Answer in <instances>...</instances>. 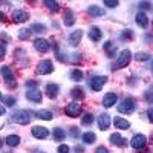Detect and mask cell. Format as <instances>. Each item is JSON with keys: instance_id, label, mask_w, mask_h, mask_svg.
<instances>
[{"instance_id": "obj_45", "label": "cell", "mask_w": 153, "mask_h": 153, "mask_svg": "<svg viewBox=\"0 0 153 153\" xmlns=\"http://www.w3.org/2000/svg\"><path fill=\"white\" fill-rule=\"evenodd\" d=\"M26 87H37V81H26Z\"/></svg>"}, {"instance_id": "obj_42", "label": "cell", "mask_w": 153, "mask_h": 153, "mask_svg": "<svg viewBox=\"0 0 153 153\" xmlns=\"http://www.w3.org/2000/svg\"><path fill=\"white\" fill-rule=\"evenodd\" d=\"M5 54H6V46L0 43V61L5 58Z\"/></svg>"}, {"instance_id": "obj_22", "label": "cell", "mask_w": 153, "mask_h": 153, "mask_svg": "<svg viewBox=\"0 0 153 153\" xmlns=\"http://www.w3.org/2000/svg\"><path fill=\"white\" fill-rule=\"evenodd\" d=\"M5 143L9 146V147H16L20 144V136L19 135H8L6 139H5Z\"/></svg>"}, {"instance_id": "obj_19", "label": "cell", "mask_w": 153, "mask_h": 153, "mask_svg": "<svg viewBox=\"0 0 153 153\" xmlns=\"http://www.w3.org/2000/svg\"><path fill=\"white\" fill-rule=\"evenodd\" d=\"M87 12H89V16H91V17H101V16H104V9L101 6H97V5L89 6Z\"/></svg>"}, {"instance_id": "obj_37", "label": "cell", "mask_w": 153, "mask_h": 153, "mask_svg": "<svg viewBox=\"0 0 153 153\" xmlns=\"http://www.w3.org/2000/svg\"><path fill=\"white\" fill-rule=\"evenodd\" d=\"M144 98H146L147 103H152L153 104V91H152V89H149V91L144 94Z\"/></svg>"}, {"instance_id": "obj_28", "label": "cell", "mask_w": 153, "mask_h": 153, "mask_svg": "<svg viewBox=\"0 0 153 153\" xmlns=\"http://www.w3.org/2000/svg\"><path fill=\"white\" fill-rule=\"evenodd\" d=\"M104 51L107 52V57H113V54H115V51H117V48L113 46L112 42H106V43H104Z\"/></svg>"}, {"instance_id": "obj_7", "label": "cell", "mask_w": 153, "mask_h": 153, "mask_svg": "<svg viewBox=\"0 0 153 153\" xmlns=\"http://www.w3.org/2000/svg\"><path fill=\"white\" fill-rule=\"evenodd\" d=\"M106 81H107V76H94V78L89 81V84H91V89L92 91H95V92H98V91H101V87H103L104 84H106Z\"/></svg>"}, {"instance_id": "obj_48", "label": "cell", "mask_w": 153, "mask_h": 153, "mask_svg": "<svg viewBox=\"0 0 153 153\" xmlns=\"http://www.w3.org/2000/svg\"><path fill=\"white\" fill-rule=\"evenodd\" d=\"M5 20V14H3V12H0V22H3Z\"/></svg>"}, {"instance_id": "obj_14", "label": "cell", "mask_w": 153, "mask_h": 153, "mask_svg": "<svg viewBox=\"0 0 153 153\" xmlns=\"http://www.w3.org/2000/svg\"><path fill=\"white\" fill-rule=\"evenodd\" d=\"M26 98L29 101H34V103H42V92L37 91V89H32V91H28L26 92Z\"/></svg>"}, {"instance_id": "obj_26", "label": "cell", "mask_w": 153, "mask_h": 153, "mask_svg": "<svg viewBox=\"0 0 153 153\" xmlns=\"http://www.w3.org/2000/svg\"><path fill=\"white\" fill-rule=\"evenodd\" d=\"M95 139H97V136H95L94 132H86V133L83 135V141H84V144H94V143H95Z\"/></svg>"}, {"instance_id": "obj_39", "label": "cell", "mask_w": 153, "mask_h": 153, "mask_svg": "<svg viewBox=\"0 0 153 153\" xmlns=\"http://www.w3.org/2000/svg\"><path fill=\"white\" fill-rule=\"evenodd\" d=\"M57 152H58V153H69V146H66V144H61V146H58Z\"/></svg>"}, {"instance_id": "obj_30", "label": "cell", "mask_w": 153, "mask_h": 153, "mask_svg": "<svg viewBox=\"0 0 153 153\" xmlns=\"http://www.w3.org/2000/svg\"><path fill=\"white\" fill-rule=\"evenodd\" d=\"M31 31L38 32V34H43V32H46V26H45V25H40V23H34L31 26Z\"/></svg>"}, {"instance_id": "obj_16", "label": "cell", "mask_w": 153, "mask_h": 153, "mask_svg": "<svg viewBox=\"0 0 153 153\" xmlns=\"http://www.w3.org/2000/svg\"><path fill=\"white\" fill-rule=\"evenodd\" d=\"M58 91H60L58 84H55V83H49V84H46V94H48L49 98H57Z\"/></svg>"}, {"instance_id": "obj_41", "label": "cell", "mask_w": 153, "mask_h": 153, "mask_svg": "<svg viewBox=\"0 0 153 153\" xmlns=\"http://www.w3.org/2000/svg\"><path fill=\"white\" fill-rule=\"evenodd\" d=\"M71 136L72 138H78L80 136V129H76V127H71Z\"/></svg>"}, {"instance_id": "obj_46", "label": "cell", "mask_w": 153, "mask_h": 153, "mask_svg": "<svg viewBox=\"0 0 153 153\" xmlns=\"http://www.w3.org/2000/svg\"><path fill=\"white\" fill-rule=\"evenodd\" d=\"M75 152H76V153H84V149H83L81 146H76V147H75Z\"/></svg>"}, {"instance_id": "obj_27", "label": "cell", "mask_w": 153, "mask_h": 153, "mask_svg": "<svg viewBox=\"0 0 153 153\" xmlns=\"http://www.w3.org/2000/svg\"><path fill=\"white\" fill-rule=\"evenodd\" d=\"M71 95L76 100H83L84 98V92H83V89L81 87H74L72 91H71Z\"/></svg>"}, {"instance_id": "obj_4", "label": "cell", "mask_w": 153, "mask_h": 153, "mask_svg": "<svg viewBox=\"0 0 153 153\" xmlns=\"http://www.w3.org/2000/svg\"><path fill=\"white\" fill-rule=\"evenodd\" d=\"M65 113L71 118H76L78 115L81 113V104L78 101H74V103H69L66 107H65Z\"/></svg>"}, {"instance_id": "obj_10", "label": "cell", "mask_w": 153, "mask_h": 153, "mask_svg": "<svg viewBox=\"0 0 153 153\" xmlns=\"http://www.w3.org/2000/svg\"><path fill=\"white\" fill-rule=\"evenodd\" d=\"M28 12H25L22 9H16L14 12H12V22L14 23H23V22H26L28 20Z\"/></svg>"}, {"instance_id": "obj_11", "label": "cell", "mask_w": 153, "mask_h": 153, "mask_svg": "<svg viewBox=\"0 0 153 153\" xmlns=\"http://www.w3.org/2000/svg\"><path fill=\"white\" fill-rule=\"evenodd\" d=\"M110 143L117 147H126L127 146V139H124L120 133H113L110 135Z\"/></svg>"}, {"instance_id": "obj_1", "label": "cell", "mask_w": 153, "mask_h": 153, "mask_svg": "<svg viewBox=\"0 0 153 153\" xmlns=\"http://www.w3.org/2000/svg\"><path fill=\"white\" fill-rule=\"evenodd\" d=\"M135 109H136V104H135L133 98H124L121 103L118 104V112H121V113L130 115V113L135 112Z\"/></svg>"}, {"instance_id": "obj_9", "label": "cell", "mask_w": 153, "mask_h": 153, "mask_svg": "<svg viewBox=\"0 0 153 153\" xmlns=\"http://www.w3.org/2000/svg\"><path fill=\"white\" fill-rule=\"evenodd\" d=\"M34 48L38 51V52H48L49 51V48H51V45L48 43V40H45V38H37V40L34 42Z\"/></svg>"}, {"instance_id": "obj_31", "label": "cell", "mask_w": 153, "mask_h": 153, "mask_svg": "<svg viewBox=\"0 0 153 153\" xmlns=\"http://www.w3.org/2000/svg\"><path fill=\"white\" fill-rule=\"evenodd\" d=\"M45 5L48 6V9H51L52 12H57V11L60 9V5H58V2H51V0H46V2H45Z\"/></svg>"}, {"instance_id": "obj_12", "label": "cell", "mask_w": 153, "mask_h": 153, "mask_svg": "<svg viewBox=\"0 0 153 153\" xmlns=\"http://www.w3.org/2000/svg\"><path fill=\"white\" fill-rule=\"evenodd\" d=\"M98 126L101 130H107L109 126H110V117L107 113H101L98 117Z\"/></svg>"}, {"instance_id": "obj_8", "label": "cell", "mask_w": 153, "mask_h": 153, "mask_svg": "<svg viewBox=\"0 0 153 153\" xmlns=\"http://www.w3.org/2000/svg\"><path fill=\"white\" fill-rule=\"evenodd\" d=\"M31 132H32V136L37 138V139H45V138L49 136V130L46 127H42V126H34Z\"/></svg>"}, {"instance_id": "obj_13", "label": "cell", "mask_w": 153, "mask_h": 153, "mask_svg": "<svg viewBox=\"0 0 153 153\" xmlns=\"http://www.w3.org/2000/svg\"><path fill=\"white\" fill-rule=\"evenodd\" d=\"M117 100H118L117 94H113V92H110V94H106V95H104V98H103V106L109 109V107H112L115 103H117Z\"/></svg>"}, {"instance_id": "obj_15", "label": "cell", "mask_w": 153, "mask_h": 153, "mask_svg": "<svg viewBox=\"0 0 153 153\" xmlns=\"http://www.w3.org/2000/svg\"><path fill=\"white\" fill-rule=\"evenodd\" d=\"M101 37H103V32H101V29L98 26H92L89 29V38H91L92 42H100Z\"/></svg>"}, {"instance_id": "obj_38", "label": "cell", "mask_w": 153, "mask_h": 153, "mask_svg": "<svg viewBox=\"0 0 153 153\" xmlns=\"http://www.w3.org/2000/svg\"><path fill=\"white\" fill-rule=\"evenodd\" d=\"M138 8H141V9H152L153 5L150 2H139L138 3Z\"/></svg>"}, {"instance_id": "obj_24", "label": "cell", "mask_w": 153, "mask_h": 153, "mask_svg": "<svg viewBox=\"0 0 153 153\" xmlns=\"http://www.w3.org/2000/svg\"><path fill=\"white\" fill-rule=\"evenodd\" d=\"M52 136H54L55 141H63L65 136H66V133H65V130H63V129H60V127H55V129L52 130Z\"/></svg>"}, {"instance_id": "obj_21", "label": "cell", "mask_w": 153, "mask_h": 153, "mask_svg": "<svg viewBox=\"0 0 153 153\" xmlns=\"http://www.w3.org/2000/svg\"><path fill=\"white\" fill-rule=\"evenodd\" d=\"M63 22H65L66 26H72L75 23V14L71 11V9H66L65 11V16H63Z\"/></svg>"}, {"instance_id": "obj_35", "label": "cell", "mask_w": 153, "mask_h": 153, "mask_svg": "<svg viewBox=\"0 0 153 153\" xmlns=\"http://www.w3.org/2000/svg\"><path fill=\"white\" fill-rule=\"evenodd\" d=\"M135 58H136L138 61H147V60H150V54H146V52H138V54L135 55Z\"/></svg>"}, {"instance_id": "obj_6", "label": "cell", "mask_w": 153, "mask_h": 153, "mask_svg": "<svg viewBox=\"0 0 153 153\" xmlns=\"http://www.w3.org/2000/svg\"><path fill=\"white\" fill-rule=\"evenodd\" d=\"M146 144H147V138H146L144 135H141V133L135 135V136L132 138V141H130V146H132L135 150H141V149H144Z\"/></svg>"}, {"instance_id": "obj_44", "label": "cell", "mask_w": 153, "mask_h": 153, "mask_svg": "<svg viewBox=\"0 0 153 153\" xmlns=\"http://www.w3.org/2000/svg\"><path fill=\"white\" fill-rule=\"evenodd\" d=\"M147 117H149V120L153 123V107H152V109H149V112H147Z\"/></svg>"}, {"instance_id": "obj_5", "label": "cell", "mask_w": 153, "mask_h": 153, "mask_svg": "<svg viewBox=\"0 0 153 153\" xmlns=\"http://www.w3.org/2000/svg\"><path fill=\"white\" fill-rule=\"evenodd\" d=\"M52 71H54V65L51 60H43L37 65V74H40V75H48Z\"/></svg>"}, {"instance_id": "obj_51", "label": "cell", "mask_w": 153, "mask_h": 153, "mask_svg": "<svg viewBox=\"0 0 153 153\" xmlns=\"http://www.w3.org/2000/svg\"><path fill=\"white\" fill-rule=\"evenodd\" d=\"M3 98V95H2V92H0V100H2Z\"/></svg>"}, {"instance_id": "obj_2", "label": "cell", "mask_w": 153, "mask_h": 153, "mask_svg": "<svg viewBox=\"0 0 153 153\" xmlns=\"http://www.w3.org/2000/svg\"><path fill=\"white\" fill-rule=\"evenodd\" d=\"M130 60H132V52H130L129 49H124L123 52L118 55V60H117V63H115V69L126 68L130 63Z\"/></svg>"}, {"instance_id": "obj_34", "label": "cell", "mask_w": 153, "mask_h": 153, "mask_svg": "<svg viewBox=\"0 0 153 153\" xmlns=\"http://www.w3.org/2000/svg\"><path fill=\"white\" fill-rule=\"evenodd\" d=\"M81 123H83V126H91L94 123V115L92 113H86L83 117V120H81Z\"/></svg>"}, {"instance_id": "obj_49", "label": "cell", "mask_w": 153, "mask_h": 153, "mask_svg": "<svg viewBox=\"0 0 153 153\" xmlns=\"http://www.w3.org/2000/svg\"><path fill=\"white\" fill-rule=\"evenodd\" d=\"M2 146H3V139H2V138H0V147H2Z\"/></svg>"}, {"instance_id": "obj_40", "label": "cell", "mask_w": 153, "mask_h": 153, "mask_svg": "<svg viewBox=\"0 0 153 153\" xmlns=\"http://www.w3.org/2000/svg\"><path fill=\"white\" fill-rule=\"evenodd\" d=\"M104 5L109 8H115V6H118V2L117 0H104Z\"/></svg>"}, {"instance_id": "obj_18", "label": "cell", "mask_w": 153, "mask_h": 153, "mask_svg": "<svg viewBox=\"0 0 153 153\" xmlns=\"http://www.w3.org/2000/svg\"><path fill=\"white\" fill-rule=\"evenodd\" d=\"M135 22L138 23V26H141V28L149 26V17L144 14V12H138V14L135 16Z\"/></svg>"}, {"instance_id": "obj_47", "label": "cell", "mask_w": 153, "mask_h": 153, "mask_svg": "<svg viewBox=\"0 0 153 153\" xmlns=\"http://www.w3.org/2000/svg\"><path fill=\"white\" fill-rule=\"evenodd\" d=\"M5 113V107L2 106V104H0V117H2V115Z\"/></svg>"}, {"instance_id": "obj_25", "label": "cell", "mask_w": 153, "mask_h": 153, "mask_svg": "<svg viewBox=\"0 0 153 153\" xmlns=\"http://www.w3.org/2000/svg\"><path fill=\"white\" fill-rule=\"evenodd\" d=\"M37 118L45 120V121H49V120L54 118V115L51 113L49 110H38V112H37Z\"/></svg>"}, {"instance_id": "obj_17", "label": "cell", "mask_w": 153, "mask_h": 153, "mask_svg": "<svg viewBox=\"0 0 153 153\" xmlns=\"http://www.w3.org/2000/svg\"><path fill=\"white\" fill-rule=\"evenodd\" d=\"M81 37H83V31H81V29H76V31H74V32L71 34V37H69V43H71L72 46L80 45V42H81Z\"/></svg>"}, {"instance_id": "obj_23", "label": "cell", "mask_w": 153, "mask_h": 153, "mask_svg": "<svg viewBox=\"0 0 153 153\" xmlns=\"http://www.w3.org/2000/svg\"><path fill=\"white\" fill-rule=\"evenodd\" d=\"M0 71H2V75H3V78L8 81V83H11V81H16L14 80V74H12V71L8 68V66H3L2 69H0Z\"/></svg>"}, {"instance_id": "obj_36", "label": "cell", "mask_w": 153, "mask_h": 153, "mask_svg": "<svg viewBox=\"0 0 153 153\" xmlns=\"http://www.w3.org/2000/svg\"><path fill=\"white\" fill-rule=\"evenodd\" d=\"M3 103L8 106V107H12L16 104V98L14 97H3Z\"/></svg>"}, {"instance_id": "obj_20", "label": "cell", "mask_w": 153, "mask_h": 153, "mask_svg": "<svg viewBox=\"0 0 153 153\" xmlns=\"http://www.w3.org/2000/svg\"><path fill=\"white\" fill-rule=\"evenodd\" d=\"M113 124H115V127L117 129H121V130H127L130 127V123L129 121H126V120H123L121 117H117L113 120Z\"/></svg>"}, {"instance_id": "obj_43", "label": "cell", "mask_w": 153, "mask_h": 153, "mask_svg": "<svg viewBox=\"0 0 153 153\" xmlns=\"http://www.w3.org/2000/svg\"><path fill=\"white\" fill-rule=\"evenodd\" d=\"M95 153H109V150H107L106 147H103V146H100V147L95 150Z\"/></svg>"}, {"instance_id": "obj_3", "label": "cell", "mask_w": 153, "mask_h": 153, "mask_svg": "<svg viewBox=\"0 0 153 153\" xmlns=\"http://www.w3.org/2000/svg\"><path fill=\"white\" fill-rule=\"evenodd\" d=\"M12 121L17 123V124H22V126L28 124L31 121V112H28V110H19V112H16L14 115H12Z\"/></svg>"}, {"instance_id": "obj_50", "label": "cell", "mask_w": 153, "mask_h": 153, "mask_svg": "<svg viewBox=\"0 0 153 153\" xmlns=\"http://www.w3.org/2000/svg\"><path fill=\"white\" fill-rule=\"evenodd\" d=\"M150 68H152V74H153V61H152V66Z\"/></svg>"}, {"instance_id": "obj_32", "label": "cell", "mask_w": 153, "mask_h": 153, "mask_svg": "<svg viewBox=\"0 0 153 153\" xmlns=\"http://www.w3.org/2000/svg\"><path fill=\"white\" fill-rule=\"evenodd\" d=\"M31 29H20L19 31V38L20 40H28V38L31 37Z\"/></svg>"}, {"instance_id": "obj_33", "label": "cell", "mask_w": 153, "mask_h": 153, "mask_svg": "<svg viewBox=\"0 0 153 153\" xmlns=\"http://www.w3.org/2000/svg\"><path fill=\"white\" fill-rule=\"evenodd\" d=\"M121 38L123 40H133V31L132 29H126V31H123L121 32Z\"/></svg>"}, {"instance_id": "obj_29", "label": "cell", "mask_w": 153, "mask_h": 153, "mask_svg": "<svg viewBox=\"0 0 153 153\" xmlns=\"http://www.w3.org/2000/svg\"><path fill=\"white\" fill-rule=\"evenodd\" d=\"M71 78H72L74 81H81V80H83V72H81L80 69H74V71L71 72Z\"/></svg>"}]
</instances>
